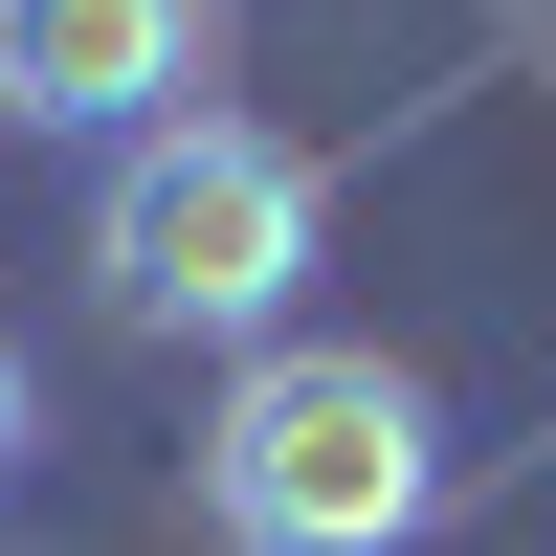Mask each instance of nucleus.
<instances>
[{
    "label": "nucleus",
    "instance_id": "f03ea898",
    "mask_svg": "<svg viewBox=\"0 0 556 556\" xmlns=\"http://www.w3.org/2000/svg\"><path fill=\"white\" fill-rule=\"evenodd\" d=\"M201 513L223 556H401L445 513V379L379 334H267L201 401Z\"/></svg>",
    "mask_w": 556,
    "mask_h": 556
},
{
    "label": "nucleus",
    "instance_id": "f257e3e1",
    "mask_svg": "<svg viewBox=\"0 0 556 556\" xmlns=\"http://www.w3.org/2000/svg\"><path fill=\"white\" fill-rule=\"evenodd\" d=\"M312 245H334L312 134L223 112V89L89 156V290H112V334H223V356H267L290 290H312Z\"/></svg>",
    "mask_w": 556,
    "mask_h": 556
},
{
    "label": "nucleus",
    "instance_id": "20e7f679",
    "mask_svg": "<svg viewBox=\"0 0 556 556\" xmlns=\"http://www.w3.org/2000/svg\"><path fill=\"white\" fill-rule=\"evenodd\" d=\"M0 490H23V356H0Z\"/></svg>",
    "mask_w": 556,
    "mask_h": 556
},
{
    "label": "nucleus",
    "instance_id": "7ed1b4c3",
    "mask_svg": "<svg viewBox=\"0 0 556 556\" xmlns=\"http://www.w3.org/2000/svg\"><path fill=\"white\" fill-rule=\"evenodd\" d=\"M201 112V0H0V134H156Z\"/></svg>",
    "mask_w": 556,
    "mask_h": 556
}]
</instances>
